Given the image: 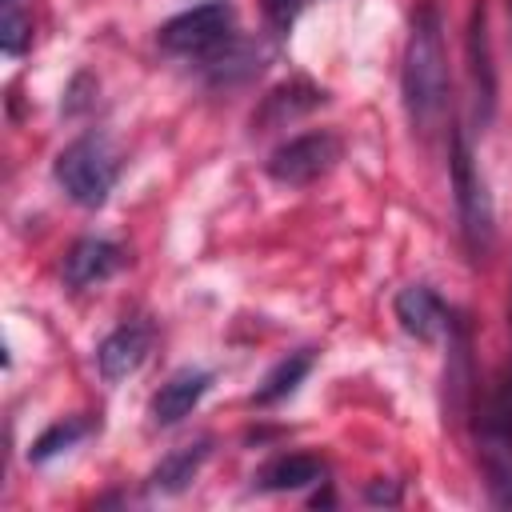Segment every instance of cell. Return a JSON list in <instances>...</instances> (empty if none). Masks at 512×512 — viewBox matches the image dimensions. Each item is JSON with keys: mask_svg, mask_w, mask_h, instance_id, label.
<instances>
[{"mask_svg": "<svg viewBox=\"0 0 512 512\" xmlns=\"http://www.w3.org/2000/svg\"><path fill=\"white\" fill-rule=\"evenodd\" d=\"M84 432H88V420H84V416H64V420H56L52 428H44V432L36 436V444H32L28 460L44 464V460L60 456L64 448H72V444H76V440H80Z\"/></svg>", "mask_w": 512, "mask_h": 512, "instance_id": "cell-16", "label": "cell"}, {"mask_svg": "<svg viewBox=\"0 0 512 512\" xmlns=\"http://www.w3.org/2000/svg\"><path fill=\"white\" fill-rule=\"evenodd\" d=\"M212 388V372H204V368H180V372H172L164 384H160V392L152 396V420L156 424H176V420H184L196 404H200V396Z\"/></svg>", "mask_w": 512, "mask_h": 512, "instance_id": "cell-11", "label": "cell"}, {"mask_svg": "<svg viewBox=\"0 0 512 512\" xmlns=\"http://www.w3.org/2000/svg\"><path fill=\"white\" fill-rule=\"evenodd\" d=\"M392 308H396L400 328H404L408 336L424 340V344L440 340V336L452 332V324H456L452 312H448V304H444L428 284H408V288H400L396 300H392Z\"/></svg>", "mask_w": 512, "mask_h": 512, "instance_id": "cell-6", "label": "cell"}, {"mask_svg": "<svg viewBox=\"0 0 512 512\" xmlns=\"http://www.w3.org/2000/svg\"><path fill=\"white\" fill-rule=\"evenodd\" d=\"M476 444H480V472L488 500L496 508H512V436L476 428Z\"/></svg>", "mask_w": 512, "mask_h": 512, "instance_id": "cell-12", "label": "cell"}, {"mask_svg": "<svg viewBox=\"0 0 512 512\" xmlns=\"http://www.w3.org/2000/svg\"><path fill=\"white\" fill-rule=\"evenodd\" d=\"M208 460V440H196V444H184V448H176V452H168L156 468H152V476H148V488L152 492H164V496H172V492H184L192 480H196V472H200V464Z\"/></svg>", "mask_w": 512, "mask_h": 512, "instance_id": "cell-14", "label": "cell"}, {"mask_svg": "<svg viewBox=\"0 0 512 512\" xmlns=\"http://www.w3.org/2000/svg\"><path fill=\"white\" fill-rule=\"evenodd\" d=\"M400 92H404V112H408L412 132H420L424 140L436 136L448 116V96H452L444 24H440L436 4H420L412 16L408 44H404V68H400Z\"/></svg>", "mask_w": 512, "mask_h": 512, "instance_id": "cell-1", "label": "cell"}, {"mask_svg": "<svg viewBox=\"0 0 512 512\" xmlns=\"http://www.w3.org/2000/svg\"><path fill=\"white\" fill-rule=\"evenodd\" d=\"M312 348H300V352H288L268 376H264V384L252 392V400L264 408V404H276V400H284V396H292L296 392V384L312 372Z\"/></svg>", "mask_w": 512, "mask_h": 512, "instance_id": "cell-15", "label": "cell"}, {"mask_svg": "<svg viewBox=\"0 0 512 512\" xmlns=\"http://www.w3.org/2000/svg\"><path fill=\"white\" fill-rule=\"evenodd\" d=\"M56 184L64 188V196L80 208H100L120 176V152L112 148L108 136L100 132H84L72 144L60 148L56 156Z\"/></svg>", "mask_w": 512, "mask_h": 512, "instance_id": "cell-2", "label": "cell"}, {"mask_svg": "<svg viewBox=\"0 0 512 512\" xmlns=\"http://www.w3.org/2000/svg\"><path fill=\"white\" fill-rule=\"evenodd\" d=\"M312 0H264V20L276 28V32H288L296 20H300V12L308 8Z\"/></svg>", "mask_w": 512, "mask_h": 512, "instance_id": "cell-18", "label": "cell"}, {"mask_svg": "<svg viewBox=\"0 0 512 512\" xmlns=\"http://www.w3.org/2000/svg\"><path fill=\"white\" fill-rule=\"evenodd\" d=\"M340 152H344L340 136H336V132H328V128H316V132H304V136L284 140V144L268 156V164H264V168H268V176H272L276 184L304 188V184H312V180L328 176V172L336 168Z\"/></svg>", "mask_w": 512, "mask_h": 512, "instance_id": "cell-5", "label": "cell"}, {"mask_svg": "<svg viewBox=\"0 0 512 512\" xmlns=\"http://www.w3.org/2000/svg\"><path fill=\"white\" fill-rule=\"evenodd\" d=\"M320 104H324V88H316V84L304 80V76L284 80V84H276V88L264 96L260 112L252 116V128H256V132L280 128V124H288V120H296V116H304V112H312V108H320Z\"/></svg>", "mask_w": 512, "mask_h": 512, "instance_id": "cell-10", "label": "cell"}, {"mask_svg": "<svg viewBox=\"0 0 512 512\" xmlns=\"http://www.w3.org/2000/svg\"><path fill=\"white\" fill-rule=\"evenodd\" d=\"M148 348H152V328L140 324V320H128L120 328H112L100 348H96V364H100V376L104 380H124L132 376L144 360H148Z\"/></svg>", "mask_w": 512, "mask_h": 512, "instance_id": "cell-7", "label": "cell"}, {"mask_svg": "<svg viewBox=\"0 0 512 512\" xmlns=\"http://www.w3.org/2000/svg\"><path fill=\"white\" fill-rule=\"evenodd\" d=\"M316 480H324V460L320 456H308V452L272 456L256 472V488H264V492H296V488H308Z\"/></svg>", "mask_w": 512, "mask_h": 512, "instance_id": "cell-13", "label": "cell"}, {"mask_svg": "<svg viewBox=\"0 0 512 512\" xmlns=\"http://www.w3.org/2000/svg\"><path fill=\"white\" fill-rule=\"evenodd\" d=\"M452 192H456V216H460V240L468 248V256L480 264L488 260L492 244H496V208L488 196V184L472 160L468 136L456 128L452 132Z\"/></svg>", "mask_w": 512, "mask_h": 512, "instance_id": "cell-3", "label": "cell"}, {"mask_svg": "<svg viewBox=\"0 0 512 512\" xmlns=\"http://www.w3.org/2000/svg\"><path fill=\"white\" fill-rule=\"evenodd\" d=\"M32 40V16L20 0H0V48L8 56H20Z\"/></svg>", "mask_w": 512, "mask_h": 512, "instance_id": "cell-17", "label": "cell"}, {"mask_svg": "<svg viewBox=\"0 0 512 512\" xmlns=\"http://www.w3.org/2000/svg\"><path fill=\"white\" fill-rule=\"evenodd\" d=\"M124 264V252L112 244V240H100V236H84L68 248L60 272H64V284L68 288H92V284H104L108 276H116Z\"/></svg>", "mask_w": 512, "mask_h": 512, "instance_id": "cell-8", "label": "cell"}, {"mask_svg": "<svg viewBox=\"0 0 512 512\" xmlns=\"http://www.w3.org/2000/svg\"><path fill=\"white\" fill-rule=\"evenodd\" d=\"M468 76H472V92H476V112H480V120H488L496 108V64H492V44H488L484 0L472 4V20H468Z\"/></svg>", "mask_w": 512, "mask_h": 512, "instance_id": "cell-9", "label": "cell"}, {"mask_svg": "<svg viewBox=\"0 0 512 512\" xmlns=\"http://www.w3.org/2000/svg\"><path fill=\"white\" fill-rule=\"evenodd\" d=\"M232 24H236L232 8H228L224 0H212V4H200V8H188V12L172 16V20L156 32V40H160V48L172 52V56L208 60V56H216V52L232 40Z\"/></svg>", "mask_w": 512, "mask_h": 512, "instance_id": "cell-4", "label": "cell"}]
</instances>
